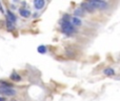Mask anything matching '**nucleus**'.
Wrapping results in <instances>:
<instances>
[{
	"instance_id": "6",
	"label": "nucleus",
	"mask_w": 120,
	"mask_h": 101,
	"mask_svg": "<svg viewBox=\"0 0 120 101\" xmlns=\"http://www.w3.org/2000/svg\"><path fill=\"white\" fill-rule=\"evenodd\" d=\"M6 16H8V19H6V20L11 21V22H13V23L16 21V16H15L11 11H8V12H6Z\"/></svg>"
},
{
	"instance_id": "2",
	"label": "nucleus",
	"mask_w": 120,
	"mask_h": 101,
	"mask_svg": "<svg viewBox=\"0 0 120 101\" xmlns=\"http://www.w3.org/2000/svg\"><path fill=\"white\" fill-rule=\"evenodd\" d=\"M90 5L93 7V10H105L108 7V4L106 2L104 1H101V0H91L89 1Z\"/></svg>"
},
{
	"instance_id": "1",
	"label": "nucleus",
	"mask_w": 120,
	"mask_h": 101,
	"mask_svg": "<svg viewBox=\"0 0 120 101\" xmlns=\"http://www.w3.org/2000/svg\"><path fill=\"white\" fill-rule=\"evenodd\" d=\"M61 30H62V32H63L64 34H66V35H71V34H73V33H75V32H76L75 26H73L72 23H71L70 21H68V20H63V21H62Z\"/></svg>"
},
{
	"instance_id": "8",
	"label": "nucleus",
	"mask_w": 120,
	"mask_h": 101,
	"mask_svg": "<svg viewBox=\"0 0 120 101\" xmlns=\"http://www.w3.org/2000/svg\"><path fill=\"white\" fill-rule=\"evenodd\" d=\"M19 13H20L21 16L25 17V18H27V17L31 16V13H30V11H27V10H23V8H21V10L19 11Z\"/></svg>"
},
{
	"instance_id": "15",
	"label": "nucleus",
	"mask_w": 120,
	"mask_h": 101,
	"mask_svg": "<svg viewBox=\"0 0 120 101\" xmlns=\"http://www.w3.org/2000/svg\"><path fill=\"white\" fill-rule=\"evenodd\" d=\"M0 101H5V98H2V97H0Z\"/></svg>"
},
{
	"instance_id": "9",
	"label": "nucleus",
	"mask_w": 120,
	"mask_h": 101,
	"mask_svg": "<svg viewBox=\"0 0 120 101\" xmlns=\"http://www.w3.org/2000/svg\"><path fill=\"white\" fill-rule=\"evenodd\" d=\"M103 73L106 75V76H113V75L115 74V71L113 70V68H111V67H108V68H105V70L103 71Z\"/></svg>"
},
{
	"instance_id": "13",
	"label": "nucleus",
	"mask_w": 120,
	"mask_h": 101,
	"mask_svg": "<svg viewBox=\"0 0 120 101\" xmlns=\"http://www.w3.org/2000/svg\"><path fill=\"white\" fill-rule=\"evenodd\" d=\"M38 53H40V54H45V53H46V48H45L44 45L38 46Z\"/></svg>"
},
{
	"instance_id": "11",
	"label": "nucleus",
	"mask_w": 120,
	"mask_h": 101,
	"mask_svg": "<svg viewBox=\"0 0 120 101\" xmlns=\"http://www.w3.org/2000/svg\"><path fill=\"white\" fill-rule=\"evenodd\" d=\"M11 79H12V80H14V81H20L21 80V77L19 76L17 73H13V74L11 75Z\"/></svg>"
},
{
	"instance_id": "7",
	"label": "nucleus",
	"mask_w": 120,
	"mask_h": 101,
	"mask_svg": "<svg viewBox=\"0 0 120 101\" xmlns=\"http://www.w3.org/2000/svg\"><path fill=\"white\" fill-rule=\"evenodd\" d=\"M74 14H75V17H81V16H83V14H84V11H83L82 7L77 8V10H75Z\"/></svg>"
},
{
	"instance_id": "14",
	"label": "nucleus",
	"mask_w": 120,
	"mask_h": 101,
	"mask_svg": "<svg viewBox=\"0 0 120 101\" xmlns=\"http://www.w3.org/2000/svg\"><path fill=\"white\" fill-rule=\"evenodd\" d=\"M0 11H1L2 13H3V8H2V6H1V3H0Z\"/></svg>"
},
{
	"instance_id": "10",
	"label": "nucleus",
	"mask_w": 120,
	"mask_h": 101,
	"mask_svg": "<svg viewBox=\"0 0 120 101\" xmlns=\"http://www.w3.org/2000/svg\"><path fill=\"white\" fill-rule=\"evenodd\" d=\"M0 87H1L0 90L8 89V87H12V84H11V83H8V82H5V81H0Z\"/></svg>"
},
{
	"instance_id": "5",
	"label": "nucleus",
	"mask_w": 120,
	"mask_h": 101,
	"mask_svg": "<svg viewBox=\"0 0 120 101\" xmlns=\"http://www.w3.org/2000/svg\"><path fill=\"white\" fill-rule=\"evenodd\" d=\"M34 5L36 10H41L44 6V0H34Z\"/></svg>"
},
{
	"instance_id": "3",
	"label": "nucleus",
	"mask_w": 120,
	"mask_h": 101,
	"mask_svg": "<svg viewBox=\"0 0 120 101\" xmlns=\"http://www.w3.org/2000/svg\"><path fill=\"white\" fill-rule=\"evenodd\" d=\"M0 92H1L3 95H5V96H14L15 94H16V91H15V90H13L12 87L2 89V90H0Z\"/></svg>"
},
{
	"instance_id": "12",
	"label": "nucleus",
	"mask_w": 120,
	"mask_h": 101,
	"mask_svg": "<svg viewBox=\"0 0 120 101\" xmlns=\"http://www.w3.org/2000/svg\"><path fill=\"white\" fill-rule=\"evenodd\" d=\"M6 27H8V30H10V31L14 30V29H15L14 23L11 22V21H8V20H6Z\"/></svg>"
},
{
	"instance_id": "4",
	"label": "nucleus",
	"mask_w": 120,
	"mask_h": 101,
	"mask_svg": "<svg viewBox=\"0 0 120 101\" xmlns=\"http://www.w3.org/2000/svg\"><path fill=\"white\" fill-rule=\"evenodd\" d=\"M70 22L72 23L73 26H79V25H81V20L78 18V17H72Z\"/></svg>"
}]
</instances>
